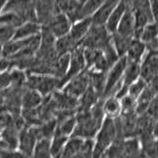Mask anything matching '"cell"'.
<instances>
[{
	"mask_svg": "<svg viewBox=\"0 0 158 158\" xmlns=\"http://www.w3.org/2000/svg\"><path fill=\"white\" fill-rule=\"evenodd\" d=\"M10 69H11V62H10L9 59L4 56L0 57V73L8 71Z\"/></svg>",
	"mask_w": 158,
	"mask_h": 158,
	"instance_id": "cell-37",
	"label": "cell"
},
{
	"mask_svg": "<svg viewBox=\"0 0 158 158\" xmlns=\"http://www.w3.org/2000/svg\"><path fill=\"white\" fill-rule=\"evenodd\" d=\"M102 99L98 95V93L89 85L87 90L78 98V107L76 111H87L95 105V104Z\"/></svg>",
	"mask_w": 158,
	"mask_h": 158,
	"instance_id": "cell-18",
	"label": "cell"
},
{
	"mask_svg": "<svg viewBox=\"0 0 158 158\" xmlns=\"http://www.w3.org/2000/svg\"><path fill=\"white\" fill-rule=\"evenodd\" d=\"M69 136L63 135L59 132H54L51 138V155L52 157H60L63 147Z\"/></svg>",
	"mask_w": 158,
	"mask_h": 158,
	"instance_id": "cell-27",
	"label": "cell"
},
{
	"mask_svg": "<svg viewBox=\"0 0 158 158\" xmlns=\"http://www.w3.org/2000/svg\"><path fill=\"white\" fill-rule=\"evenodd\" d=\"M149 4L154 20L158 22V0H149Z\"/></svg>",
	"mask_w": 158,
	"mask_h": 158,
	"instance_id": "cell-38",
	"label": "cell"
},
{
	"mask_svg": "<svg viewBox=\"0 0 158 158\" xmlns=\"http://www.w3.org/2000/svg\"><path fill=\"white\" fill-rule=\"evenodd\" d=\"M140 77L144 79L146 83L158 77V49L146 52L141 60Z\"/></svg>",
	"mask_w": 158,
	"mask_h": 158,
	"instance_id": "cell-8",
	"label": "cell"
},
{
	"mask_svg": "<svg viewBox=\"0 0 158 158\" xmlns=\"http://www.w3.org/2000/svg\"><path fill=\"white\" fill-rule=\"evenodd\" d=\"M145 86H146V81L141 77H139L128 86V94L133 98L137 99V97L140 95L141 92L144 90Z\"/></svg>",
	"mask_w": 158,
	"mask_h": 158,
	"instance_id": "cell-33",
	"label": "cell"
},
{
	"mask_svg": "<svg viewBox=\"0 0 158 158\" xmlns=\"http://www.w3.org/2000/svg\"><path fill=\"white\" fill-rule=\"evenodd\" d=\"M146 113L149 115L153 120H157L158 118V93L152 99L149 107H148Z\"/></svg>",
	"mask_w": 158,
	"mask_h": 158,
	"instance_id": "cell-36",
	"label": "cell"
},
{
	"mask_svg": "<svg viewBox=\"0 0 158 158\" xmlns=\"http://www.w3.org/2000/svg\"><path fill=\"white\" fill-rule=\"evenodd\" d=\"M123 157H135V156L143 155L141 142L137 136L126 137L123 139Z\"/></svg>",
	"mask_w": 158,
	"mask_h": 158,
	"instance_id": "cell-19",
	"label": "cell"
},
{
	"mask_svg": "<svg viewBox=\"0 0 158 158\" xmlns=\"http://www.w3.org/2000/svg\"><path fill=\"white\" fill-rule=\"evenodd\" d=\"M16 28L8 26L5 24H0V43L2 44L11 41L14 37Z\"/></svg>",
	"mask_w": 158,
	"mask_h": 158,
	"instance_id": "cell-34",
	"label": "cell"
},
{
	"mask_svg": "<svg viewBox=\"0 0 158 158\" xmlns=\"http://www.w3.org/2000/svg\"><path fill=\"white\" fill-rule=\"evenodd\" d=\"M84 138L76 135H70L63 147L60 157H76L83 144Z\"/></svg>",
	"mask_w": 158,
	"mask_h": 158,
	"instance_id": "cell-24",
	"label": "cell"
},
{
	"mask_svg": "<svg viewBox=\"0 0 158 158\" xmlns=\"http://www.w3.org/2000/svg\"><path fill=\"white\" fill-rule=\"evenodd\" d=\"M117 137V127L116 121L114 118L105 117L102 123L101 127L99 128L95 140L93 157H102L104 152L110 146Z\"/></svg>",
	"mask_w": 158,
	"mask_h": 158,
	"instance_id": "cell-2",
	"label": "cell"
},
{
	"mask_svg": "<svg viewBox=\"0 0 158 158\" xmlns=\"http://www.w3.org/2000/svg\"><path fill=\"white\" fill-rule=\"evenodd\" d=\"M42 31V25L37 21H26L16 28L14 34V40H21L30 38L40 34ZM12 39V40H13Z\"/></svg>",
	"mask_w": 158,
	"mask_h": 158,
	"instance_id": "cell-16",
	"label": "cell"
},
{
	"mask_svg": "<svg viewBox=\"0 0 158 158\" xmlns=\"http://www.w3.org/2000/svg\"><path fill=\"white\" fill-rule=\"evenodd\" d=\"M10 86H11V77H10L9 70L1 72L0 73V94Z\"/></svg>",
	"mask_w": 158,
	"mask_h": 158,
	"instance_id": "cell-35",
	"label": "cell"
},
{
	"mask_svg": "<svg viewBox=\"0 0 158 158\" xmlns=\"http://www.w3.org/2000/svg\"><path fill=\"white\" fill-rule=\"evenodd\" d=\"M89 87V73L85 69L84 71L80 72L74 77L70 78L66 83L64 84L61 90L67 93L68 95L73 96L75 98H79L82 94L87 90Z\"/></svg>",
	"mask_w": 158,
	"mask_h": 158,
	"instance_id": "cell-6",
	"label": "cell"
},
{
	"mask_svg": "<svg viewBox=\"0 0 158 158\" xmlns=\"http://www.w3.org/2000/svg\"><path fill=\"white\" fill-rule=\"evenodd\" d=\"M105 1L106 0H84L81 5L80 12H79L78 20L86 17H91Z\"/></svg>",
	"mask_w": 158,
	"mask_h": 158,
	"instance_id": "cell-29",
	"label": "cell"
},
{
	"mask_svg": "<svg viewBox=\"0 0 158 158\" xmlns=\"http://www.w3.org/2000/svg\"><path fill=\"white\" fill-rule=\"evenodd\" d=\"M92 26V19L91 17H86L79 19L77 21L73 22L71 25L70 31H69V35L71 38L75 41L78 44L82 41V39L86 36V34L90 30Z\"/></svg>",
	"mask_w": 158,
	"mask_h": 158,
	"instance_id": "cell-13",
	"label": "cell"
},
{
	"mask_svg": "<svg viewBox=\"0 0 158 158\" xmlns=\"http://www.w3.org/2000/svg\"><path fill=\"white\" fill-rule=\"evenodd\" d=\"M44 96L33 88L25 87L21 97L22 109H36L42 104Z\"/></svg>",
	"mask_w": 158,
	"mask_h": 158,
	"instance_id": "cell-15",
	"label": "cell"
},
{
	"mask_svg": "<svg viewBox=\"0 0 158 158\" xmlns=\"http://www.w3.org/2000/svg\"><path fill=\"white\" fill-rule=\"evenodd\" d=\"M128 8H130V6H128V4L125 0H120V2L118 3L116 8L114 9V11L110 15V17L108 18L107 22L105 24V27L108 30L109 33L113 34L117 31L118 23H120L122 17L123 16V14H125V12Z\"/></svg>",
	"mask_w": 158,
	"mask_h": 158,
	"instance_id": "cell-14",
	"label": "cell"
},
{
	"mask_svg": "<svg viewBox=\"0 0 158 158\" xmlns=\"http://www.w3.org/2000/svg\"><path fill=\"white\" fill-rule=\"evenodd\" d=\"M72 21L67 15L62 11H58L49 19L44 27H47L56 38H59L69 33Z\"/></svg>",
	"mask_w": 158,
	"mask_h": 158,
	"instance_id": "cell-7",
	"label": "cell"
},
{
	"mask_svg": "<svg viewBox=\"0 0 158 158\" xmlns=\"http://www.w3.org/2000/svg\"><path fill=\"white\" fill-rule=\"evenodd\" d=\"M64 83L61 78L49 74H40V73H27L26 87L33 88L39 91L44 97L48 96L60 90Z\"/></svg>",
	"mask_w": 158,
	"mask_h": 158,
	"instance_id": "cell-1",
	"label": "cell"
},
{
	"mask_svg": "<svg viewBox=\"0 0 158 158\" xmlns=\"http://www.w3.org/2000/svg\"><path fill=\"white\" fill-rule=\"evenodd\" d=\"M76 47H78V44L74 41L69 34L64 35L62 37L56 38V51L57 54L70 53Z\"/></svg>",
	"mask_w": 158,
	"mask_h": 158,
	"instance_id": "cell-25",
	"label": "cell"
},
{
	"mask_svg": "<svg viewBox=\"0 0 158 158\" xmlns=\"http://www.w3.org/2000/svg\"><path fill=\"white\" fill-rule=\"evenodd\" d=\"M146 52H147L146 44L143 43L140 39L133 38L131 44H130V48L127 49L126 57L127 60L141 62L142 58L144 57Z\"/></svg>",
	"mask_w": 158,
	"mask_h": 158,
	"instance_id": "cell-17",
	"label": "cell"
},
{
	"mask_svg": "<svg viewBox=\"0 0 158 158\" xmlns=\"http://www.w3.org/2000/svg\"><path fill=\"white\" fill-rule=\"evenodd\" d=\"M33 156L37 158L52 157L51 155V138L43 137L37 140L34 148Z\"/></svg>",
	"mask_w": 158,
	"mask_h": 158,
	"instance_id": "cell-30",
	"label": "cell"
},
{
	"mask_svg": "<svg viewBox=\"0 0 158 158\" xmlns=\"http://www.w3.org/2000/svg\"><path fill=\"white\" fill-rule=\"evenodd\" d=\"M69 60H70V53L58 54L54 62V76L61 78L63 80L69 67Z\"/></svg>",
	"mask_w": 158,
	"mask_h": 158,
	"instance_id": "cell-28",
	"label": "cell"
},
{
	"mask_svg": "<svg viewBox=\"0 0 158 158\" xmlns=\"http://www.w3.org/2000/svg\"><path fill=\"white\" fill-rule=\"evenodd\" d=\"M87 70L89 73V85L98 93L99 96L103 98L107 80V72L89 70V69H87Z\"/></svg>",
	"mask_w": 158,
	"mask_h": 158,
	"instance_id": "cell-20",
	"label": "cell"
},
{
	"mask_svg": "<svg viewBox=\"0 0 158 158\" xmlns=\"http://www.w3.org/2000/svg\"><path fill=\"white\" fill-rule=\"evenodd\" d=\"M94 147H95L94 138H84L83 144L76 157H93Z\"/></svg>",
	"mask_w": 158,
	"mask_h": 158,
	"instance_id": "cell-32",
	"label": "cell"
},
{
	"mask_svg": "<svg viewBox=\"0 0 158 158\" xmlns=\"http://www.w3.org/2000/svg\"><path fill=\"white\" fill-rule=\"evenodd\" d=\"M145 44L158 40V22L153 21L145 25L141 30L139 38Z\"/></svg>",
	"mask_w": 158,
	"mask_h": 158,
	"instance_id": "cell-26",
	"label": "cell"
},
{
	"mask_svg": "<svg viewBox=\"0 0 158 158\" xmlns=\"http://www.w3.org/2000/svg\"><path fill=\"white\" fill-rule=\"evenodd\" d=\"M132 39L133 38H128L126 36H123V35L118 34L117 32L111 34V42L120 57L126 56Z\"/></svg>",
	"mask_w": 158,
	"mask_h": 158,
	"instance_id": "cell-23",
	"label": "cell"
},
{
	"mask_svg": "<svg viewBox=\"0 0 158 158\" xmlns=\"http://www.w3.org/2000/svg\"><path fill=\"white\" fill-rule=\"evenodd\" d=\"M117 33L128 38H135V21L131 9L128 8L122 17L118 25Z\"/></svg>",
	"mask_w": 158,
	"mask_h": 158,
	"instance_id": "cell-11",
	"label": "cell"
},
{
	"mask_svg": "<svg viewBox=\"0 0 158 158\" xmlns=\"http://www.w3.org/2000/svg\"><path fill=\"white\" fill-rule=\"evenodd\" d=\"M118 2H120V0H106L102 4V6L91 16L92 24L105 25L108 18L110 17V15L114 11V9L116 8Z\"/></svg>",
	"mask_w": 158,
	"mask_h": 158,
	"instance_id": "cell-12",
	"label": "cell"
},
{
	"mask_svg": "<svg viewBox=\"0 0 158 158\" xmlns=\"http://www.w3.org/2000/svg\"><path fill=\"white\" fill-rule=\"evenodd\" d=\"M153 135L154 137H158V118L155 120L153 123Z\"/></svg>",
	"mask_w": 158,
	"mask_h": 158,
	"instance_id": "cell-39",
	"label": "cell"
},
{
	"mask_svg": "<svg viewBox=\"0 0 158 158\" xmlns=\"http://www.w3.org/2000/svg\"><path fill=\"white\" fill-rule=\"evenodd\" d=\"M131 11L135 21V36L139 38V35L143 27L148 23L155 21L150 8L149 0H133L131 4Z\"/></svg>",
	"mask_w": 158,
	"mask_h": 158,
	"instance_id": "cell-5",
	"label": "cell"
},
{
	"mask_svg": "<svg viewBox=\"0 0 158 158\" xmlns=\"http://www.w3.org/2000/svg\"><path fill=\"white\" fill-rule=\"evenodd\" d=\"M141 72V62L131 61L127 59V65L123 76V84L130 86L132 82L140 77Z\"/></svg>",
	"mask_w": 158,
	"mask_h": 158,
	"instance_id": "cell-22",
	"label": "cell"
},
{
	"mask_svg": "<svg viewBox=\"0 0 158 158\" xmlns=\"http://www.w3.org/2000/svg\"><path fill=\"white\" fill-rule=\"evenodd\" d=\"M111 41V34L108 32L105 25H94L86 34V36L82 39L78 46L82 48H105L109 42Z\"/></svg>",
	"mask_w": 158,
	"mask_h": 158,
	"instance_id": "cell-4",
	"label": "cell"
},
{
	"mask_svg": "<svg viewBox=\"0 0 158 158\" xmlns=\"http://www.w3.org/2000/svg\"><path fill=\"white\" fill-rule=\"evenodd\" d=\"M24 22L26 21H24V19L22 17H20L16 13L2 11L1 14H0V24H5L8 25V26L17 28Z\"/></svg>",
	"mask_w": 158,
	"mask_h": 158,
	"instance_id": "cell-31",
	"label": "cell"
},
{
	"mask_svg": "<svg viewBox=\"0 0 158 158\" xmlns=\"http://www.w3.org/2000/svg\"><path fill=\"white\" fill-rule=\"evenodd\" d=\"M126 65H127V57L123 56L118 58L116 61V63H114L109 68V70L107 71L106 86L102 99L109 96H113L116 94L117 90L123 82V76L126 69Z\"/></svg>",
	"mask_w": 158,
	"mask_h": 158,
	"instance_id": "cell-3",
	"label": "cell"
},
{
	"mask_svg": "<svg viewBox=\"0 0 158 158\" xmlns=\"http://www.w3.org/2000/svg\"><path fill=\"white\" fill-rule=\"evenodd\" d=\"M37 137L35 136L29 126H26L19 133L17 150L22 156H33L34 148L37 142Z\"/></svg>",
	"mask_w": 158,
	"mask_h": 158,
	"instance_id": "cell-10",
	"label": "cell"
},
{
	"mask_svg": "<svg viewBox=\"0 0 158 158\" xmlns=\"http://www.w3.org/2000/svg\"><path fill=\"white\" fill-rule=\"evenodd\" d=\"M3 56V44L0 43V57Z\"/></svg>",
	"mask_w": 158,
	"mask_h": 158,
	"instance_id": "cell-40",
	"label": "cell"
},
{
	"mask_svg": "<svg viewBox=\"0 0 158 158\" xmlns=\"http://www.w3.org/2000/svg\"><path fill=\"white\" fill-rule=\"evenodd\" d=\"M103 111L106 117L117 118L121 116L122 105L121 100L115 95L109 96L103 99Z\"/></svg>",
	"mask_w": 158,
	"mask_h": 158,
	"instance_id": "cell-21",
	"label": "cell"
},
{
	"mask_svg": "<svg viewBox=\"0 0 158 158\" xmlns=\"http://www.w3.org/2000/svg\"><path fill=\"white\" fill-rule=\"evenodd\" d=\"M85 69H86V62H85V57H84L83 48L78 46L70 52L69 67L66 72V75L63 78L64 84H65L66 81H68L70 78L84 71Z\"/></svg>",
	"mask_w": 158,
	"mask_h": 158,
	"instance_id": "cell-9",
	"label": "cell"
}]
</instances>
